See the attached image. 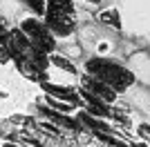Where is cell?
<instances>
[{
	"label": "cell",
	"instance_id": "obj_1",
	"mask_svg": "<svg viewBox=\"0 0 150 147\" xmlns=\"http://www.w3.org/2000/svg\"><path fill=\"white\" fill-rule=\"evenodd\" d=\"M83 74L94 78V80H99V83H103L105 87H110L117 94H125L130 87H134V74L125 67L121 60L110 58V56L94 54L90 58H85Z\"/></svg>",
	"mask_w": 150,
	"mask_h": 147
},
{
	"label": "cell",
	"instance_id": "obj_2",
	"mask_svg": "<svg viewBox=\"0 0 150 147\" xmlns=\"http://www.w3.org/2000/svg\"><path fill=\"white\" fill-rule=\"evenodd\" d=\"M43 20L56 36L58 45L61 40H72L81 27V13L76 7V0H47Z\"/></svg>",
	"mask_w": 150,
	"mask_h": 147
},
{
	"label": "cell",
	"instance_id": "obj_3",
	"mask_svg": "<svg viewBox=\"0 0 150 147\" xmlns=\"http://www.w3.org/2000/svg\"><path fill=\"white\" fill-rule=\"evenodd\" d=\"M18 29L23 31L40 51H45V54H54L58 49V40H56V36L52 34V29L47 27V22L43 20V16H36V13L25 16V18L18 22Z\"/></svg>",
	"mask_w": 150,
	"mask_h": 147
},
{
	"label": "cell",
	"instance_id": "obj_4",
	"mask_svg": "<svg viewBox=\"0 0 150 147\" xmlns=\"http://www.w3.org/2000/svg\"><path fill=\"white\" fill-rule=\"evenodd\" d=\"M45 2L47 0H18V5H23V9H27L29 13H36V16H43Z\"/></svg>",
	"mask_w": 150,
	"mask_h": 147
},
{
	"label": "cell",
	"instance_id": "obj_5",
	"mask_svg": "<svg viewBox=\"0 0 150 147\" xmlns=\"http://www.w3.org/2000/svg\"><path fill=\"white\" fill-rule=\"evenodd\" d=\"M79 5H83V7H88V9H103V7H108L110 5V0H79Z\"/></svg>",
	"mask_w": 150,
	"mask_h": 147
},
{
	"label": "cell",
	"instance_id": "obj_6",
	"mask_svg": "<svg viewBox=\"0 0 150 147\" xmlns=\"http://www.w3.org/2000/svg\"><path fill=\"white\" fill-rule=\"evenodd\" d=\"M139 136L144 138V141L150 143V123H144V125H139Z\"/></svg>",
	"mask_w": 150,
	"mask_h": 147
}]
</instances>
